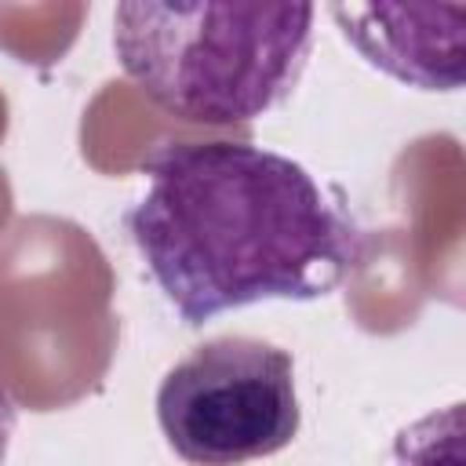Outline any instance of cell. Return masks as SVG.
I'll list each match as a JSON object with an SVG mask.
<instances>
[{
	"mask_svg": "<svg viewBox=\"0 0 466 466\" xmlns=\"http://www.w3.org/2000/svg\"><path fill=\"white\" fill-rule=\"evenodd\" d=\"M124 226L186 328L251 302L339 291L368 240L339 193L251 142H178L146 160Z\"/></svg>",
	"mask_w": 466,
	"mask_h": 466,
	"instance_id": "1",
	"label": "cell"
},
{
	"mask_svg": "<svg viewBox=\"0 0 466 466\" xmlns=\"http://www.w3.org/2000/svg\"><path fill=\"white\" fill-rule=\"evenodd\" d=\"M313 4H116L113 51L124 76L164 113L233 127L277 109L313 51Z\"/></svg>",
	"mask_w": 466,
	"mask_h": 466,
	"instance_id": "2",
	"label": "cell"
},
{
	"mask_svg": "<svg viewBox=\"0 0 466 466\" xmlns=\"http://www.w3.org/2000/svg\"><path fill=\"white\" fill-rule=\"evenodd\" d=\"M157 426L189 466H248L284 451L302 426L291 353L255 335L193 346L157 386Z\"/></svg>",
	"mask_w": 466,
	"mask_h": 466,
	"instance_id": "3",
	"label": "cell"
},
{
	"mask_svg": "<svg viewBox=\"0 0 466 466\" xmlns=\"http://www.w3.org/2000/svg\"><path fill=\"white\" fill-rule=\"evenodd\" d=\"M346 44L379 73L419 91H459L466 4H331Z\"/></svg>",
	"mask_w": 466,
	"mask_h": 466,
	"instance_id": "4",
	"label": "cell"
},
{
	"mask_svg": "<svg viewBox=\"0 0 466 466\" xmlns=\"http://www.w3.org/2000/svg\"><path fill=\"white\" fill-rule=\"evenodd\" d=\"M386 466H462V400L408 422L393 437Z\"/></svg>",
	"mask_w": 466,
	"mask_h": 466,
	"instance_id": "5",
	"label": "cell"
},
{
	"mask_svg": "<svg viewBox=\"0 0 466 466\" xmlns=\"http://www.w3.org/2000/svg\"><path fill=\"white\" fill-rule=\"evenodd\" d=\"M15 426H18V408L7 393V386L0 382V466L7 459V448H11V437H15Z\"/></svg>",
	"mask_w": 466,
	"mask_h": 466,
	"instance_id": "6",
	"label": "cell"
}]
</instances>
